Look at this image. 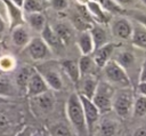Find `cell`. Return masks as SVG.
Segmentation results:
<instances>
[{"mask_svg":"<svg viewBox=\"0 0 146 136\" xmlns=\"http://www.w3.org/2000/svg\"><path fill=\"white\" fill-rule=\"evenodd\" d=\"M48 90H49V87L47 86L44 79L36 71V69L33 67L32 74H31L30 80H29V82L26 85V88H25L26 95L29 97H34V96H38L40 94H43V93H46Z\"/></svg>","mask_w":146,"mask_h":136,"instance_id":"obj_8","label":"cell"},{"mask_svg":"<svg viewBox=\"0 0 146 136\" xmlns=\"http://www.w3.org/2000/svg\"><path fill=\"white\" fill-rule=\"evenodd\" d=\"M26 50L33 61H46L52 55L51 49L42 40L41 37L31 38L30 42L26 45Z\"/></svg>","mask_w":146,"mask_h":136,"instance_id":"obj_5","label":"cell"},{"mask_svg":"<svg viewBox=\"0 0 146 136\" xmlns=\"http://www.w3.org/2000/svg\"><path fill=\"white\" fill-rule=\"evenodd\" d=\"M30 40H31L30 32L24 24L17 25L11 29V42L16 47H19V48L26 47Z\"/></svg>","mask_w":146,"mask_h":136,"instance_id":"obj_15","label":"cell"},{"mask_svg":"<svg viewBox=\"0 0 146 136\" xmlns=\"http://www.w3.org/2000/svg\"><path fill=\"white\" fill-rule=\"evenodd\" d=\"M117 126L116 122L111 119H105L100 123V134L102 136H114L116 133Z\"/></svg>","mask_w":146,"mask_h":136,"instance_id":"obj_30","label":"cell"},{"mask_svg":"<svg viewBox=\"0 0 146 136\" xmlns=\"http://www.w3.org/2000/svg\"><path fill=\"white\" fill-rule=\"evenodd\" d=\"M15 6H17L18 8H23V5H24V0H10Z\"/></svg>","mask_w":146,"mask_h":136,"instance_id":"obj_43","label":"cell"},{"mask_svg":"<svg viewBox=\"0 0 146 136\" xmlns=\"http://www.w3.org/2000/svg\"><path fill=\"white\" fill-rule=\"evenodd\" d=\"M130 15H131V17L135 18L143 27L146 29V14L139 13V11H132V13H130Z\"/></svg>","mask_w":146,"mask_h":136,"instance_id":"obj_35","label":"cell"},{"mask_svg":"<svg viewBox=\"0 0 146 136\" xmlns=\"http://www.w3.org/2000/svg\"><path fill=\"white\" fill-rule=\"evenodd\" d=\"M132 113L135 117H145L146 115V97L139 95L133 101Z\"/></svg>","mask_w":146,"mask_h":136,"instance_id":"obj_28","label":"cell"},{"mask_svg":"<svg viewBox=\"0 0 146 136\" xmlns=\"http://www.w3.org/2000/svg\"><path fill=\"white\" fill-rule=\"evenodd\" d=\"M52 9L57 11H63L68 8V0H48Z\"/></svg>","mask_w":146,"mask_h":136,"instance_id":"obj_34","label":"cell"},{"mask_svg":"<svg viewBox=\"0 0 146 136\" xmlns=\"http://www.w3.org/2000/svg\"><path fill=\"white\" fill-rule=\"evenodd\" d=\"M139 81H146V56L143 61V64L140 66L139 71Z\"/></svg>","mask_w":146,"mask_h":136,"instance_id":"obj_37","label":"cell"},{"mask_svg":"<svg viewBox=\"0 0 146 136\" xmlns=\"http://www.w3.org/2000/svg\"><path fill=\"white\" fill-rule=\"evenodd\" d=\"M8 126H9V122H8L7 117L0 113V131H3L5 129H7Z\"/></svg>","mask_w":146,"mask_h":136,"instance_id":"obj_38","label":"cell"},{"mask_svg":"<svg viewBox=\"0 0 146 136\" xmlns=\"http://www.w3.org/2000/svg\"><path fill=\"white\" fill-rule=\"evenodd\" d=\"M78 2V5H82V6H86L90 0H75Z\"/></svg>","mask_w":146,"mask_h":136,"instance_id":"obj_44","label":"cell"},{"mask_svg":"<svg viewBox=\"0 0 146 136\" xmlns=\"http://www.w3.org/2000/svg\"><path fill=\"white\" fill-rule=\"evenodd\" d=\"M40 34H41L42 40L48 45V47L51 49V51H52L54 49H55V50H59L60 48L64 47V45L60 42V40L58 39L57 34L55 33L52 26H51L49 23H47V24L44 25V27L42 29V31L40 32Z\"/></svg>","mask_w":146,"mask_h":136,"instance_id":"obj_16","label":"cell"},{"mask_svg":"<svg viewBox=\"0 0 146 136\" xmlns=\"http://www.w3.org/2000/svg\"><path fill=\"white\" fill-rule=\"evenodd\" d=\"M130 40L138 48L146 50V29L143 26L133 29V33H132V37Z\"/></svg>","mask_w":146,"mask_h":136,"instance_id":"obj_25","label":"cell"},{"mask_svg":"<svg viewBox=\"0 0 146 136\" xmlns=\"http://www.w3.org/2000/svg\"><path fill=\"white\" fill-rule=\"evenodd\" d=\"M116 47H117L116 43H114V42H107V43L103 45L102 47L95 49L94 53L91 54L95 65L98 66V67H100V69H103L106 65V63L110 59H112V56H113L114 50H115Z\"/></svg>","mask_w":146,"mask_h":136,"instance_id":"obj_9","label":"cell"},{"mask_svg":"<svg viewBox=\"0 0 146 136\" xmlns=\"http://www.w3.org/2000/svg\"><path fill=\"white\" fill-rule=\"evenodd\" d=\"M140 1H141V2H143L145 6H146V0H140Z\"/></svg>","mask_w":146,"mask_h":136,"instance_id":"obj_47","label":"cell"},{"mask_svg":"<svg viewBox=\"0 0 146 136\" xmlns=\"http://www.w3.org/2000/svg\"><path fill=\"white\" fill-rule=\"evenodd\" d=\"M114 87L108 82H98L97 89L91 98L92 103L96 105L100 114H106L112 111V101L114 96Z\"/></svg>","mask_w":146,"mask_h":136,"instance_id":"obj_4","label":"cell"},{"mask_svg":"<svg viewBox=\"0 0 146 136\" xmlns=\"http://www.w3.org/2000/svg\"><path fill=\"white\" fill-rule=\"evenodd\" d=\"M132 136H146V127H139V128H137L133 131Z\"/></svg>","mask_w":146,"mask_h":136,"instance_id":"obj_41","label":"cell"},{"mask_svg":"<svg viewBox=\"0 0 146 136\" xmlns=\"http://www.w3.org/2000/svg\"><path fill=\"white\" fill-rule=\"evenodd\" d=\"M72 23L74 25V27L76 30H79L80 32L81 31H89L92 26V22L84 18L83 16H81L79 13H75L72 17Z\"/></svg>","mask_w":146,"mask_h":136,"instance_id":"obj_27","label":"cell"},{"mask_svg":"<svg viewBox=\"0 0 146 136\" xmlns=\"http://www.w3.org/2000/svg\"><path fill=\"white\" fill-rule=\"evenodd\" d=\"M90 32V35H91V39H92V42H94V48L97 49L99 47H102L103 45L107 43L108 42V35H107V32L106 30L102 26V24L99 25H92L91 29L89 30ZM94 49V50H95Z\"/></svg>","mask_w":146,"mask_h":136,"instance_id":"obj_18","label":"cell"},{"mask_svg":"<svg viewBox=\"0 0 146 136\" xmlns=\"http://www.w3.org/2000/svg\"><path fill=\"white\" fill-rule=\"evenodd\" d=\"M79 82H80V90H79L78 94L91 99L94 94H95V91H96V89H97L98 80L92 74H87V75H82L80 78Z\"/></svg>","mask_w":146,"mask_h":136,"instance_id":"obj_14","label":"cell"},{"mask_svg":"<svg viewBox=\"0 0 146 136\" xmlns=\"http://www.w3.org/2000/svg\"><path fill=\"white\" fill-rule=\"evenodd\" d=\"M106 82L117 88H131V80L127 71L114 59H110L103 67Z\"/></svg>","mask_w":146,"mask_h":136,"instance_id":"obj_2","label":"cell"},{"mask_svg":"<svg viewBox=\"0 0 146 136\" xmlns=\"http://www.w3.org/2000/svg\"><path fill=\"white\" fill-rule=\"evenodd\" d=\"M133 94L131 88H121L119 91L114 93L112 101V110L121 119H125L132 112L133 106Z\"/></svg>","mask_w":146,"mask_h":136,"instance_id":"obj_3","label":"cell"},{"mask_svg":"<svg viewBox=\"0 0 146 136\" xmlns=\"http://www.w3.org/2000/svg\"><path fill=\"white\" fill-rule=\"evenodd\" d=\"M5 6H6V11H7V19L9 26L13 29L17 25L24 24L25 17H24V11L22 8H18L15 6L10 0H2Z\"/></svg>","mask_w":146,"mask_h":136,"instance_id":"obj_12","label":"cell"},{"mask_svg":"<svg viewBox=\"0 0 146 136\" xmlns=\"http://www.w3.org/2000/svg\"><path fill=\"white\" fill-rule=\"evenodd\" d=\"M15 67V59L10 56H2L0 57V69L5 72L11 71Z\"/></svg>","mask_w":146,"mask_h":136,"instance_id":"obj_33","label":"cell"},{"mask_svg":"<svg viewBox=\"0 0 146 136\" xmlns=\"http://www.w3.org/2000/svg\"><path fill=\"white\" fill-rule=\"evenodd\" d=\"M41 136H50V135H49L48 130H42L41 131Z\"/></svg>","mask_w":146,"mask_h":136,"instance_id":"obj_45","label":"cell"},{"mask_svg":"<svg viewBox=\"0 0 146 136\" xmlns=\"http://www.w3.org/2000/svg\"><path fill=\"white\" fill-rule=\"evenodd\" d=\"M22 9H23L24 14L42 13L44 9L43 0H24V5H23Z\"/></svg>","mask_w":146,"mask_h":136,"instance_id":"obj_26","label":"cell"},{"mask_svg":"<svg viewBox=\"0 0 146 136\" xmlns=\"http://www.w3.org/2000/svg\"><path fill=\"white\" fill-rule=\"evenodd\" d=\"M32 136H41V131H39V130H36V131H33Z\"/></svg>","mask_w":146,"mask_h":136,"instance_id":"obj_46","label":"cell"},{"mask_svg":"<svg viewBox=\"0 0 146 136\" xmlns=\"http://www.w3.org/2000/svg\"><path fill=\"white\" fill-rule=\"evenodd\" d=\"M36 71L42 75V78L44 79L47 86L49 87V89L51 90H60L63 88V80L62 77L59 74V72L52 67H35Z\"/></svg>","mask_w":146,"mask_h":136,"instance_id":"obj_11","label":"cell"},{"mask_svg":"<svg viewBox=\"0 0 146 136\" xmlns=\"http://www.w3.org/2000/svg\"><path fill=\"white\" fill-rule=\"evenodd\" d=\"M137 89H138L139 95L146 97V81H139L138 86H137Z\"/></svg>","mask_w":146,"mask_h":136,"instance_id":"obj_39","label":"cell"},{"mask_svg":"<svg viewBox=\"0 0 146 136\" xmlns=\"http://www.w3.org/2000/svg\"><path fill=\"white\" fill-rule=\"evenodd\" d=\"M48 133L50 136H72L71 129L62 122L51 125L48 129Z\"/></svg>","mask_w":146,"mask_h":136,"instance_id":"obj_29","label":"cell"},{"mask_svg":"<svg viewBox=\"0 0 146 136\" xmlns=\"http://www.w3.org/2000/svg\"><path fill=\"white\" fill-rule=\"evenodd\" d=\"M32 71H33V67H30V66H23L18 70L17 74H16V85L21 88V89H24L26 88V85L30 80V77L32 74Z\"/></svg>","mask_w":146,"mask_h":136,"instance_id":"obj_24","label":"cell"},{"mask_svg":"<svg viewBox=\"0 0 146 136\" xmlns=\"http://www.w3.org/2000/svg\"><path fill=\"white\" fill-rule=\"evenodd\" d=\"M133 26L131 22L122 16L114 18L111 22V32L112 34L121 40H130L133 33Z\"/></svg>","mask_w":146,"mask_h":136,"instance_id":"obj_7","label":"cell"},{"mask_svg":"<svg viewBox=\"0 0 146 136\" xmlns=\"http://www.w3.org/2000/svg\"><path fill=\"white\" fill-rule=\"evenodd\" d=\"M15 94V87L8 78L0 77V96H13Z\"/></svg>","mask_w":146,"mask_h":136,"instance_id":"obj_32","label":"cell"},{"mask_svg":"<svg viewBox=\"0 0 146 136\" xmlns=\"http://www.w3.org/2000/svg\"><path fill=\"white\" fill-rule=\"evenodd\" d=\"M31 101H32L33 105L35 106V109L42 114L51 112L54 110V106H55V103H56L55 96L50 91V89L48 91L43 93V94L31 97Z\"/></svg>","mask_w":146,"mask_h":136,"instance_id":"obj_10","label":"cell"},{"mask_svg":"<svg viewBox=\"0 0 146 136\" xmlns=\"http://www.w3.org/2000/svg\"><path fill=\"white\" fill-rule=\"evenodd\" d=\"M95 1H97L102 6V8L108 14H121L123 11V8H121L116 2H114V0H95Z\"/></svg>","mask_w":146,"mask_h":136,"instance_id":"obj_31","label":"cell"},{"mask_svg":"<svg viewBox=\"0 0 146 136\" xmlns=\"http://www.w3.org/2000/svg\"><path fill=\"white\" fill-rule=\"evenodd\" d=\"M60 66H62V70L66 73V75L71 79V81L74 82L75 85H78V82L81 78L78 62H75L73 59H64L60 62Z\"/></svg>","mask_w":146,"mask_h":136,"instance_id":"obj_19","label":"cell"},{"mask_svg":"<svg viewBox=\"0 0 146 136\" xmlns=\"http://www.w3.org/2000/svg\"><path fill=\"white\" fill-rule=\"evenodd\" d=\"M114 2H116L121 8L123 7H129L133 3V0H114Z\"/></svg>","mask_w":146,"mask_h":136,"instance_id":"obj_40","label":"cell"},{"mask_svg":"<svg viewBox=\"0 0 146 136\" xmlns=\"http://www.w3.org/2000/svg\"><path fill=\"white\" fill-rule=\"evenodd\" d=\"M24 17L26 18L27 24L31 29H33L36 32H41L44 25L47 24L46 16L43 13H31V14H24Z\"/></svg>","mask_w":146,"mask_h":136,"instance_id":"obj_20","label":"cell"},{"mask_svg":"<svg viewBox=\"0 0 146 136\" xmlns=\"http://www.w3.org/2000/svg\"><path fill=\"white\" fill-rule=\"evenodd\" d=\"M114 61L127 71L128 69L133 67V65L136 63V57H135L133 53L130 50H121L117 53V56Z\"/></svg>","mask_w":146,"mask_h":136,"instance_id":"obj_22","label":"cell"},{"mask_svg":"<svg viewBox=\"0 0 146 136\" xmlns=\"http://www.w3.org/2000/svg\"><path fill=\"white\" fill-rule=\"evenodd\" d=\"M76 45L81 55H91L94 53V42L89 31H81L76 38Z\"/></svg>","mask_w":146,"mask_h":136,"instance_id":"obj_17","label":"cell"},{"mask_svg":"<svg viewBox=\"0 0 146 136\" xmlns=\"http://www.w3.org/2000/svg\"><path fill=\"white\" fill-rule=\"evenodd\" d=\"M78 66H79V71H80V75H87V74H91V71L95 66L92 56L90 55H82L79 61H78Z\"/></svg>","mask_w":146,"mask_h":136,"instance_id":"obj_23","label":"cell"},{"mask_svg":"<svg viewBox=\"0 0 146 136\" xmlns=\"http://www.w3.org/2000/svg\"><path fill=\"white\" fill-rule=\"evenodd\" d=\"M43 1H48V0H43Z\"/></svg>","mask_w":146,"mask_h":136,"instance_id":"obj_48","label":"cell"},{"mask_svg":"<svg viewBox=\"0 0 146 136\" xmlns=\"http://www.w3.org/2000/svg\"><path fill=\"white\" fill-rule=\"evenodd\" d=\"M54 31L55 33L57 34L58 39L60 40V42L63 45H67L72 38H73V30L70 25L65 24V23H57L54 27Z\"/></svg>","mask_w":146,"mask_h":136,"instance_id":"obj_21","label":"cell"},{"mask_svg":"<svg viewBox=\"0 0 146 136\" xmlns=\"http://www.w3.org/2000/svg\"><path fill=\"white\" fill-rule=\"evenodd\" d=\"M32 134H33L32 127H30V126H25V127L22 128L15 136H32Z\"/></svg>","mask_w":146,"mask_h":136,"instance_id":"obj_36","label":"cell"},{"mask_svg":"<svg viewBox=\"0 0 146 136\" xmlns=\"http://www.w3.org/2000/svg\"><path fill=\"white\" fill-rule=\"evenodd\" d=\"M86 7H87V9H88V11H89L92 21H96L98 24H102V25L110 23L111 15L107 11H105L97 1L90 0L86 5Z\"/></svg>","mask_w":146,"mask_h":136,"instance_id":"obj_13","label":"cell"},{"mask_svg":"<svg viewBox=\"0 0 146 136\" xmlns=\"http://www.w3.org/2000/svg\"><path fill=\"white\" fill-rule=\"evenodd\" d=\"M6 24H7V22L1 17V15H0V39L3 37V34H5V31H6Z\"/></svg>","mask_w":146,"mask_h":136,"instance_id":"obj_42","label":"cell"},{"mask_svg":"<svg viewBox=\"0 0 146 136\" xmlns=\"http://www.w3.org/2000/svg\"><path fill=\"white\" fill-rule=\"evenodd\" d=\"M66 114L70 123L76 133V136H88L83 109L78 93H73L68 96L66 101Z\"/></svg>","mask_w":146,"mask_h":136,"instance_id":"obj_1","label":"cell"},{"mask_svg":"<svg viewBox=\"0 0 146 136\" xmlns=\"http://www.w3.org/2000/svg\"><path fill=\"white\" fill-rule=\"evenodd\" d=\"M78 95H79V98H80V102H81V105H82V109H83V114H84V119H86L88 136H92L95 125L97 123L100 113H99L98 109L96 107V105L92 103L91 99H89V98H87V97H84L80 94H78Z\"/></svg>","mask_w":146,"mask_h":136,"instance_id":"obj_6","label":"cell"}]
</instances>
